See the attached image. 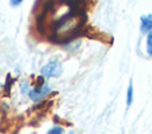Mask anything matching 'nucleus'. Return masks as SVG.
<instances>
[{
  "mask_svg": "<svg viewBox=\"0 0 152 134\" xmlns=\"http://www.w3.org/2000/svg\"><path fill=\"white\" fill-rule=\"evenodd\" d=\"M83 21L84 17L82 12H71L52 27V38L57 42L70 39L80 31Z\"/></svg>",
  "mask_w": 152,
  "mask_h": 134,
  "instance_id": "f257e3e1",
  "label": "nucleus"
},
{
  "mask_svg": "<svg viewBox=\"0 0 152 134\" xmlns=\"http://www.w3.org/2000/svg\"><path fill=\"white\" fill-rule=\"evenodd\" d=\"M40 74L46 77V78H50V77H58L61 74H62V64L58 62V60H52V62H49L48 64H45L42 70H40Z\"/></svg>",
  "mask_w": 152,
  "mask_h": 134,
  "instance_id": "f03ea898",
  "label": "nucleus"
},
{
  "mask_svg": "<svg viewBox=\"0 0 152 134\" xmlns=\"http://www.w3.org/2000/svg\"><path fill=\"white\" fill-rule=\"evenodd\" d=\"M51 88L50 85L48 84H42L40 87H36V88H32L30 91H28V96L32 101L37 102V101H40L43 98H45L50 92H51Z\"/></svg>",
  "mask_w": 152,
  "mask_h": 134,
  "instance_id": "7ed1b4c3",
  "label": "nucleus"
},
{
  "mask_svg": "<svg viewBox=\"0 0 152 134\" xmlns=\"http://www.w3.org/2000/svg\"><path fill=\"white\" fill-rule=\"evenodd\" d=\"M140 21H141V25H140L141 32H151L152 31V14L142 15Z\"/></svg>",
  "mask_w": 152,
  "mask_h": 134,
  "instance_id": "20e7f679",
  "label": "nucleus"
},
{
  "mask_svg": "<svg viewBox=\"0 0 152 134\" xmlns=\"http://www.w3.org/2000/svg\"><path fill=\"white\" fill-rule=\"evenodd\" d=\"M132 102H133V85L131 83L128 85V88H127V96H126V104H127V107H129L132 104Z\"/></svg>",
  "mask_w": 152,
  "mask_h": 134,
  "instance_id": "39448f33",
  "label": "nucleus"
},
{
  "mask_svg": "<svg viewBox=\"0 0 152 134\" xmlns=\"http://www.w3.org/2000/svg\"><path fill=\"white\" fill-rule=\"evenodd\" d=\"M146 47H147V53L152 56V31L148 32L147 39H146Z\"/></svg>",
  "mask_w": 152,
  "mask_h": 134,
  "instance_id": "423d86ee",
  "label": "nucleus"
},
{
  "mask_svg": "<svg viewBox=\"0 0 152 134\" xmlns=\"http://www.w3.org/2000/svg\"><path fill=\"white\" fill-rule=\"evenodd\" d=\"M63 132H64V129H63L62 127L55 126V127H52L51 129H49L48 134H63Z\"/></svg>",
  "mask_w": 152,
  "mask_h": 134,
  "instance_id": "0eeeda50",
  "label": "nucleus"
},
{
  "mask_svg": "<svg viewBox=\"0 0 152 134\" xmlns=\"http://www.w3.org/2000/svg\"><path fill=\"white\" fill-rule=\"evenodd\" d=\"M21 1H23V0H11V4H12L13 6H18L19 4H21Z\"/></svg>",
  "mask_w": 152,
  "mask_h": 134,
  "instance_id": "6e6552de",
  "label": "nucleus"
},
{
  "mask_svg": "<svg viewBox=\"0 0 152 134\" xmlns=\"http://www.w3.org/2000/svg\"><path fill=\"white\" fill-rule=\"evenodd\" d=\"M62 1H65V2H69V4H70V2H72V1H75V0H62Z\"/></svg>",
  "mask_w": 152,
  "mask_h": 134,
  "instance_id": "1a4fd4ad",
  "label": "nucleus"
},
{
  "mask_svg": "<svg viewBox=\"0 0 152 134\" xmlns=\"http://www.w3.org/2000/svg\"><path fill=\"white\" fill-rule=\"evenodd\" d=\"M69 134H75V133H74V132H70V133H69Z\"/></svg>",
  "mask_w": 152,
  "mask_h": 134,
  "instance_id": "9d476101",
  "label": "nucleus"
},
{
  "mask_svg": "<svg viewBox=\"0 0 152 134\" xmlns=\"http://www.w3.org/2000/svg\"><path fill=\"white\" fill-rule=\"evenodd\" d=\"M0 134H2V133H0Z\"/></svg>",
  "mask_w": 152,
  "mask_h": 134,
  "instance_id": "9b49d317",
  "label": "nucleus"
}]
</instances>
